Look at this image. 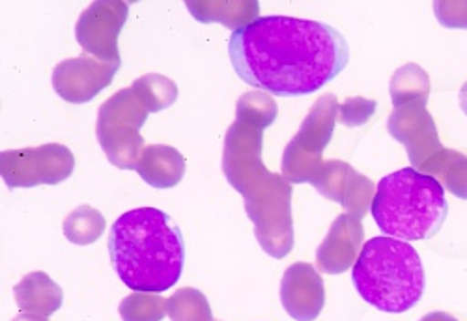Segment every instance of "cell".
Listing matches in <instances>:
<instances>
[{
  "instance_id": "15",
  "label": "cell",
  "mask_w": 467,
  "mask_h": 321,
  "mask_svg": "<svg viewBox=\"0 0 467 321\" xmlns=\"http://www.w3.org/2000/svg\"><path fill=\"white\" fill-rule=\"evenodd\" d=\"M137 174L153 189H172L185 174V157L172 146L150 144L142 150Z\"/></svg>"
},
{
  "instance_id": "23",
  "label": "cell",
  "mask_w": 467,
  "mask_h": 321,
  "mask_svg": "<svg viewBox=\"0 0 467 321\" xmlns=\"http://www.w3.org/2000/svg\"><path fill=\"white\" fill-rule=\"evenodd\" d=\"M279 107L267 92H247L238 99L236 118L267 129L277 119Z\"/></svg>"
},
{
  "instance_id": "24",
  "label": "cell",
  "mask_w": 467,
  "mask_h": 321,
  "mask_svg": "<svg viewBox=\"0 0 467 321\" xmlns=\"http://www.w3.org/2000/svg\"><path fill=\"white\" fill-rule=\"evenodd\" d=\"M124 321H161L167 316V299L160 294H131L119 306Z\"/></svg>"
},
{
  "instance_id": "28",
  "label": "cell",
  "mask_w": 467,
  "mask_h": 321,
  "mask_svg": "<svg viewBox=\"0 0 467 321\" xmlns=\"http://www.w3.org/2000/svg\"><path fill=\"white\" fill-rule=\"evenodd\" d=\"M12 321H47V317H44V316H36V314H28V312H23V314L16 316Z\"/></svg>"
},
{
  "instance_id": "21",
  "label": "cell",
  "mask_w": 467,
  "mask_h": 321,
  "mask_svg": "<svg viewBox=\"0 0 467 321\" xmlns=\"http://www.w3.org/2000/svg\"><path fill=\"white\" fill-rule=\"evenodd\" d=\"M107 228V221L101 215V212H98L92 206H79L77 210H73L62 224L64 235L67 241L75 245H92L94 241H98L101 237V233Z\"/></svg>"
},
{
  "instance_id": "10",
  "label": "cell",
  "mask_w": 467,
  "mask_h": 321,
  "mask_svg": "<svg viewBox=\"0 0 467 321\" xmlns=\"http://www.w3.org/2000/svg\"><path fill=\"white\" fill-rule=\"evenodd\" d=\"M120 66V62H101L90 55L62 60L53 69V88L67 103H88L112 83Z\"/></svg>"
},
{
  "instance_id": "29",
  "label": "cell",
  "mask_w": 467,
  "mask_h": 321,
  "mask_svg": "<svg viewBox=\"0 0 467 321\" xmlns=\"http://www.w3.org/2000/svg\"><path fill=\"white\" fill-rule=\"evenodd\" d=\"M458 99H460V109H462V110H463V114L467 116V80H465L463 87H462V90H460Z\"/></svg>"
},
{
  "instance_id": "8",
  "label": "cell",
  "mask_w": 467,
  "mask_h": 321,
  "mask_svg": "<svg viewBox=\"0 0 467 321\" xmlns=\"http://www.w3.org/2000/svg\"><path fill=\"white\" fill-rule=\"evenodd\" d=\"M73 169L71 150L57 142L0 153V176L10 189L58 185L73 174Z\"/></svg>"
},
{
  "instance_id": "18",
  "label": "cell",
  "mask_w": 467,
  "mask_h": 321,
  "mask_svg": "<svg viewBox=\"0 0 467 321\" xmlns=\"http://www.w3.org/2000/svg\"><path fill=\"white\" fill-rule=\"evenodd\" d=\"M419 172L436 178L456 198L467 200V155L443 148Z\"/></svg>"
},
{
  "instance_id": "4",
  "label": "cell",
  "mask_w": 467,
  "mask_h": 321,
  "mask_svg": "<svg viewBox=\"0 0 467 321\" xmlns=\"http://www.w3.org/2000/svg\"><path fill=\"white\" fill-rule=\"evenodd\" d=\"M352 280L365 303L389 314L411 310L426 288L419 253L408 241L389 235L367 241L354 265Z\"/></svg>"
},
{
  "instance_id": "2",
  "label": "cell",
  "mask_w": 467,
  "mask_h": 321,
  "mask_svg": "<svg viewBox=\"0 0 467 321\" xmlns=\"http://www.w3.org/2000/svg\"><path fill=\"white\" fill-rule=\"evenodd\" d=\"M264 128L236 118L224 139L223 174L244 196L245 213L265 254L283 260L294 249L292 183L262 160Z\"/></svg>"
},
{
  "instance_id": "11",
  "label": "cell",
  "mask_w": 467,
  "mask_h": 321,
  "mask_svg": "<svg viewBox=\"0 0 467 321\" xmlns=\"http://www.w3.org/2000/svg\"><path fill=\"white\" fill-rule=\"evenodd\" d=\"M387 131L395 140L404 144L411 169L415 171H420L428 160L443 150L434 118L422 105L395 109L387 119Z\"/></svg>"
},
{
  "instance_id": "27",
  "label": "cell",
  "mask_w": 467,
  "mask_h": 321,
  "mask_svg": "<svg viewBox=\"0 0 467 321\" xmlns=\"http://www.w3.org/2000/svg\"><path fill=\"white\" fill-rule=\"evenodd\" d=\"M420 321H458V319L447 312H431V314L422 316Z\"/></svg>"
},
{
  "instance_id": "19",
  "label": "cell",
  "mask_w": 467,
  "mask_h": 321,
  "mask_svg": "<svg viewBox=\"0 0 467 321\" xmlns=\"http://www.w3.org/2000/svg\"><path fill=\"white\" fill-rule=\"evenodd\" d=\"M389 94H391V103L395 109L406 105L426 107L428 96H431V77L419 64H404L393 73Z\"/></svg>"
},
{
  "instance_id": "14",
  "label": "cell",
  "mask_w": 467,
  "mask_h": 321,
  "mask_svg": "<svg viewBox=\"0 0 467 321\" xmlns=\"http://www.w3.org/2000/svg\"><path fill=\"white\" fill-rule=\"evenodd\" d=\"M363 239L365 230L359 217L338 215L317 251L318 269L326 274H340L354 267L363 251Z\"/></svg>"
},
{
  "instance_id": "12",
  "label": "cell",
  "mask_w": 467,
  "mask_h": 321,
  "mask_svg": "<svg viewBox=\"0 0 467 321\" xmlns=\"http://www.w3.org/2000/svg\"><path fill=\"white\" fill-rule=\"evenodd\" d=\"M313 187L327 200L340 204L346 213L363 219L376 196V185L344 160H324Z\"/></svg>"
},
{
  "instance_id": "7",
  "label": "cell",
  "mask_w": 467,
  "mask_h": 321,
  "mask_svg": "<svg viewBox=\"0 0 467 321\" xmlns=\"http://www.w3.org/2000/svg\"><path fill=\"white\" fill-rule=\"evenodd\" d=\"M338 101L335 94H324L283 153V176L290 183H313L324 165V150L333 139L338 119Z\"/></svg>"
},
{
  "instance_id": "20",
  "label": "cell",
  "mask_w": 467,
  "mask_h": 321,
  "mask_svg": "<svg viewBox=\"0 0 467 321\" xmlns=\"http://www.w3.org/2000/svg\"><path fill=\"white\" fill-rule=\"evenodd\" d=\"M131 90L148 112H160L172 107L178 99V87L161 73H146L133 80Z\"/></svg>"
},
{
  "instance_id": "6",
  "label": "cell",
  "mask_w": 467,
  "mask_h": 321,
  "mask_svg": "<svg viewBox=\"0 0 467 321\" xmlns=\"http://www.w3.org/2000/svg\"><path fill=\"white\" fill-rule=\"evenodd\" d=\"M148 110L135 98L131 88L119 90L98 110L96 137L109 163L122 171H137L144 146L140 135Z\"/></svg>"
},
{
  "instance_id": "1",
  "label": "cell",
  "mask_w": 467,
  "mask_h": 321,
  "mask_svg": "<svg viewBox=\"0 0 467 321\" xmlns=\"http://www.w3.org/2000/svg\"><path fill=\"white\" fill-rule=\"evenodd\" d=\"M228 55L245 85L279 98L318 92L349 62L348 39L335 26L288 16L258 17L232 32Z\"/></svg>"
},
{
  "instance_id": "5",
  "label": "cell",
  "mask_w": 467,
  "mask_h": 321,
  "mask_svg": "<svg viewBox=\"0 0 467 321\" xmlns=\"http://www.w3.org/2000/svg\"><path fill=\"white\" fill-rule=\"evenodd\" d=\"M370 212L383 233L411 243L431 239L441 230L449 204L436 178L402 169L378 183Z\"/></svg>"
},
{
  "instance_id": "13",
  "label": "cell",
  "mask_w": 467,
  "mask_h": 321,
  "mask_svg": "<svg viewBox=\"0 0 467 321\" xmlns=\"http://www.w3.org/2000/svg\"><path fill=\"white\" fill-rule=\"evenodd\" d=\"M281 303L296 321H315L326 305L324 278L313 264L290 265L281 280Z\"/></svg>"
},
{
  "instance_id": "25",
  "label": "cell",
  "mask_w": 467,
  "mask_h": 321,
  "mask_svg": "<svg viewBox=\"0 0 467 321\" xmlns=\"http://www.w3.org/2000/svg\"><path fill=\"white\" fill-rule=\"evenodd\" d=\"M376 101L367 98H349L338 105V122L346 128H361L376 112Z\"/></svg>"
},
{
  "instance_id": "16",
  "label": "cell",
  "mask_w": 467,
  "mask_h": 321,
  "mask_svg": "<svg viewBox=\"0 0 467 321\" xmlns=\"http://www.w3.org/2000/svg\"><path fill=\"white\" fill-rule=\"evenodd\" d=\"M14 297L23 312L44 317L53 316L64 303L62 288L44 271L23 276L14 288Z\"/></svg>"
},
{
  "instance_id": "17",
  "label": "cell",
  "mask_w": 467,
  "mask_h": 321,
  "mask_svg": "<svg viewBox=\"0 0 467 321\" xmlns=\"http://www.w3.org/2000/svg\"><path fill=\"white\" fill-rule=\"evenodd\" d=\"M185 6L197 21L204 25L221 23L232 32L245 28L256 21L260 14V5L254 0H236V3H217V0L215 3H208V0L194 3V0H189Z\"/></svg>"
},
{
  "instance_id": "26",
  "label": "cell",
  "mask_w": 467,
  "mask_h": 321,
  "mask_svg": "<svg viewBox=\"0 0 467 321\" xmlns=\"http://www.w3.org/2000/svg\"><path fill=\"white\" fill-rule=\"evenodd\" d=\"M434 14L441 26L445 28H463L467 30V3H458V0H440L434 3Z\"/></svg>"
},
{
  "instance_id": "3",
  "label": "cell",
  "mask_w": 467,
  "mask_h": 321,
  "mask_svg": "<svg viewBox=\"0 0 467 321\" xmlns=\"http://www.w3.org/2000/svg\"><path fill=\"white\" fill-rule=\"evenodd\" d=\"M107 249L112 269L133 292L163 294L183 273V233L158 208H137L116 219Z\"/></svg>"
},
{
  "instance_id": "9",
  "label": "cell",
  "mask_w": 467,
  "mask_h": 321,
  "mask_svg": "<svg viewBox=\"0 0 467 321\" xmlns=\"http://www.w3.org/2000/svg\"><path fill=\"white\" fill-rule=\"evenodd\" d=\"M130 5L122 0H98L92 3L75 25V37L90 55L101 62H120L119 36L128 21Z\"/></svg>"
},
{
  "instance_id": "22",
  "label": "cell",
  "mask_w": 467,
  "mask_h": 321,
  "mask_svg": "<svg viewBox=\"0 0 467 321\" xmlns=\"http://www.w3.org/2000/svg\"><path fill=\"white\" fill-rule=\"evenodd\" d=\"M172 321H215L206 295L197 288H182L167 301Z\"/></svg>"
}]
</instances>
